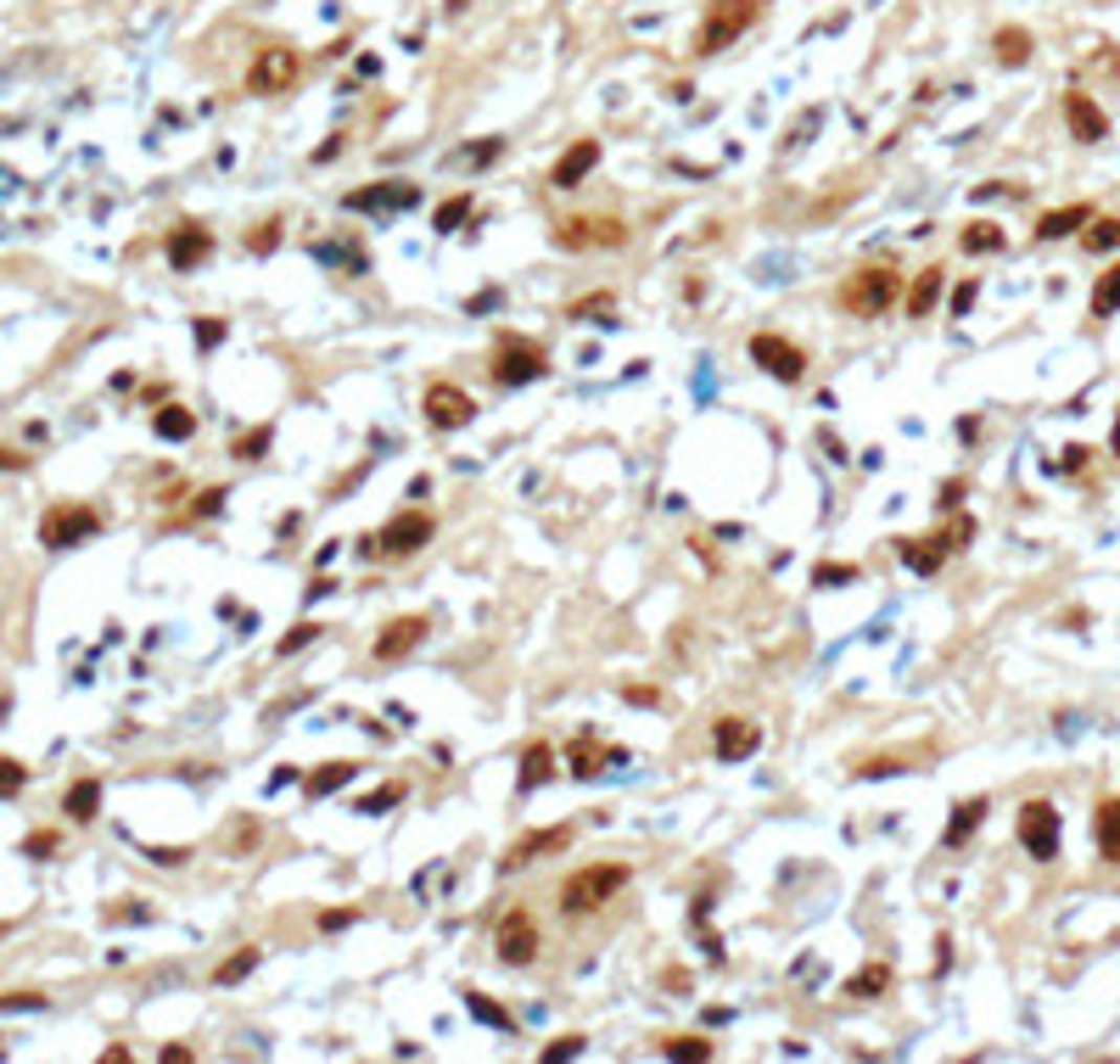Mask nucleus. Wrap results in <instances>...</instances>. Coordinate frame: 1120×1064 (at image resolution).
Listing matches in <instances>:
<instances>
[{"label": "nucleus", "instance_id": "aec40b11", "mask_svg": "<svg viewBox=\"0 0 1120 1064\" xmlns=\"http://www.w3.org/2000/svg\"><path fill=\"white\" fill-rule=\"evenodd\" d=\"M947 555H952V549L941 544V533H930V538H897V561H902L907 571H919V578H936Z\"/></svg>", "mask_w": 1120, "mask_h": 1064}, {"label": "nucleus", "instance_id": "c85d7f7f", "mask_svg": "<svg viewBox=\"0 0 1120 1064\" xmlns=\"http://www.w3.org/2000/svg\"><path fill=\"white\" fill-rule=\"evenodd\" d=\"M353 774H359V762H348V757L343 762H326V767H314V774H303V790L314 796V801L320 796H336L343 784H353Z\"/></svg>", "mask_w": 1120, "mask_h": 1064}, {"label": "nucleus", "instance_id": "09e8293b", "mask_svg": "<svg viewBox=\"0 0 1120 1064\" xmlns=\"http://www.w3.org/2000/svg\"><path fill=\"white\" fill-rule=\"evenodd\" d=\"M813 583H818V588H835V583H857V566H813Z\"/></svg>", "mask_w": 1120, "mask_h": 1064}, {"label": "nucleus", "instance_id": "39448f33", "mask_svg": "<svg viewBox=\"0 0 1120 1064\" xmlns=\"http://www.w3.org/2000/svg\"><path fill=\"white\" fill-rule=\"evenodd\" d=\"M628 224L616 213H566L555 224V247L561 253H616L628 247Z\"/></svg>", "mask_w": 1120, "mask_h": 1064}, {"label": "nucleus", "instance_id": "9b49d317", "mask_svg": "<svg viewBox=\"0 0 1120 1064\" xmlns=\"http://www.w3.org/2000/svg\"><path fill=\"white\" fill-rule=\"evenodd\" d=\"M102 533V511H90V504H51V511L40 516V544L45 549H73L85 544V538Z\"/></svg>", "mask_w": 1120, "mask_h": 1064}, {"label": "nucleus", "instance_id": "c9c22d12", "mask_svg": "<svg viewBox=\"0 0 1120 1064\" xmlns=\"http://www.w3.org/2000/svg\"><path fill=\"white\" fill-rule=\"evenodd\" d=\"M992 45H997V62H1009V68H1019V62L1031 57V35H1026V28H997Z\"/></svg>", "mask_w": 1120, "mask_h": 1064}, {"label": "nucleus", "instance_id": "e2e57ef3", "mask_svg": "<svg viewBox=\"0 0 1120 1064\" xmlns=\"http://www.w3.org/2000/svg\"><path fill=\"white\" fill-rule=\"evenodd\" d=\"M1086 454H1093V449H1081V443H1070V449H1064V465H1070V471H1076V465L1086 460Z\"/></svg>", "mask_w": 1120, "mask_h": 1064}, {"label": "nucleus", "instance_id": "2f4dec72", "mask_svg": "<svg viewBox=\"0 0 1120 1064\" xmlns=\"http://www.w3.org/2000/svg\"><path fill=\"white\" fill-rule=\"evenodd\" d=\"M465 1008L477 1014V1020H488L499 1037H515V1014L510 1008H499V1003H488V997H482L477 986H465Z\"/></svg>", "mask_w": 1120, "mask_h": 1064}, {"label": "nucleus", "instance_id": "f3484780", "mask_svg": "<svg viewBox=\"0 0 1120 1064\" xmlns=\"http://www.w3.org/2000/svg\"><path fill=\"white\" fill-rule=\"evenodd\" d=\"M756 745H762V729L751 717H718V723H711V751H718L723 762L756 757Z\"/></svg>", "mask_w": 1120, "mask_h": 1064}, {"label": "nucleus", "instance_id": "7ed1b4c3", "mask_svg": "<svg viewBox=\"0 0 1120 1064\" xmlns=\"http://www.w3.org/2000/svg\"><path fill=\"white\" fill-rule=\"evenodd\" d=\"M762 18V0H706L701 28H695V57H718L734 40H745Z\"/></svg>", "mask_w": 1120, "mask_h": 1064}, {"label": "nucleus", "instance_id": "f8f14e48", "mask_svg": "<svg viewBox=\"0 0 1120 1064\" xmlns=\"http://www.w3.org/2000/svg\"><path fill=\"white\" fill-rule=\"evenodd\" d=\"M420 409H426V420L437 426V432H465V426L477 420V398H470L465 387H454V382H432Z\"/></svg>", "mask_w": 1120, "mask_h": 1064}, {"label": "nucleus", "instance_id": "4468645a", "mask_svg": "<svg viewBox=\"0 0 1120 1064\" xmlns=\"http://www.w3.org/2000/svg\"><path fill=\"white\" fill-rule=\"evenodd\" d=\"M163 253H169V264L180 269V275H191L197 264H207V258H214V231H207V224H197V219H185V224H174V231H169Z\"/></svg>", "mask_w": 1120, "mask_h": 1064}, {"label": "nucleus", "instance_id": "f704fd0d", "mask_svg": "<svg viewBox=\"0 0 1120 1064\" xmlns=\"http://www.w3.org/2000/svg\"><path fill=\"white\" fill-rule=\"evenodd\" d=\"M465 219H470V196L460 191V196H448V202H443V208L432 213V231H437V236H454V231H460Z\"/></svg>", "mask_w": 1120, "mask_h": 1064}, {"label": "nucleus", "instance_id": "e433bc0d", "mask_svg": "<svg viewBox=\"0 0 1120 1064\" xmlns=\"http://www.w3.org/2000/svg\"><path fill=\"white\" fill-rule=\"evenodd\" d=\"M661 1054L667 1059H695V1064H706L718 1047H711L706 1037H661Z\"/></svg>", "mask_w": 1120, "mask_h": 1064}, {"label": "nucleus", "instance_id": "b1692460", "mask_svg": "<svg viewBox=\"0 0 1120 1064\" xmlns=\"http://www.w3.org/2000/svg\"><path fill=\"white\" fill-rule=\"evenodd\" d=\"M555 767H561L555 745H549V740H532V745L522 751V774H515V784H522V790H539V784L555 779Z\"/></svg>", "mask_w": 1120, "mask_h": 1064}, {"label": "nucleus", "instance_id": "cd10ccee", "mask_svg": "<svg viewBox=\"0 0 1120 1064\" xmlns=\"http://www.w3.org/2000/svg\"><path fill=\"white\" fill-rule=\"evenodd\" d=\"M62 812H68L73 824H90V818L102 812V779H73L68 796H62Z\"/></svg>", "mask_w": 1120, "mask_h": 1064}, {"label": "nucleus", "instance_id": "473e14b6", "mask_svg": "<svg viewBox=\"0 0 1120 1064\" xmlns=\"http://www.w3.org/2000/svg\"><path fill=\"white\" fill-rule=\"evenodd\" d=\"M1110 314H1120V264L1103 269L1093 286V320H1110Z\"/></svg>", "mask_w": 1120, "mask_h": 1064}, {"label": "nucleus", "instance_id": "a19ab883", "mask_svg": "<svg viewBox=\"0 0 1120 1064\" xmlns=\"http://www.w3.org/2000/svg\"><path fill=\"white\" fill-rule=\"evenodd\" d=\"M264 449H269V426H252V432H241L230 443L236 460H264Z\"/></svg>", "mask_w": 1120, "mask_h": 1064}, {"label": "nucleus", "instance_id": "0e129e2a", "mask_svg": "<svg viewBox=\"0 0 1120 1064\" xmlns=\"http://www.w3.org/2000/svg\"><path fill=\"white\" fill-rule=\"evenodd\" d=\"M1110 454H1120V415H1115V432H1110Z\"/></svg>", "mask_w": 1120, "mask_h": 1064}, {"label": "nucleus", "instance_id": "c03bdc74", "mask_svg": "<svg viewBox=\"0 0 1120 1064\" xmlns=\"http://www.w3.org/2000/svg\"><path fill=\"white\" fill-rule=\"evenodd\" d=\"M57 846H62V834H57V829H35V834L23 841V857H40V863H45Z\"/></svg>", "mask_w": 1120, "mask_h": 1064}, {"label": "nucleus", "instance_id": "c756f323", "mask_svg": "<svg viewBox=\"0 0 1120 1064\" xmlns=\"http://www.w3.org/2000/svg\"><path fill=\"white\" fill-rule=\"evenodd\" d=\"M152 432L163 437V443H185V437H197V415H191L185 404H163L152 415Z\"/></svg>", "mask_w": 1120, "mask_h": 1064}, {"label": "nucleus", "instance_id": "4be33fe9", "mask_svg": "<svg viewBox=\"0 0 1120 1064\" xmlns=\"http://www.w3.org/2000/svg\"><path fill=\"white\" fill-rule=\"evenodd\" d=\"M1098 213L1086 208V202H1064V208H1048L1042 219H1036V241H1059V236H1076V231H1086Z\"/></svg>", "mask_w": 1120, "mask_h": 1064}, {"label": "nucleus", "instance_id": "3c124183", "mask_svg": "<svg viewBox=\"0 0 1120 1064\" xmlns=\"http://www.w3.org/2000/svg\"><path fill=\"white\" fill-rule=\"evenodd\" d=\"M219 504H224V487H202L197 504H191V516H197V521L202 516H219Z\"/></svg>", "mask_w": 1120, "mask_h": 1064}, {"label": "nucleus", "instance_id": "79ce46f5", "mask_svg": "<svg viewBox=\"0 0 1120 1064\" xmlns=\"http://www.w3.org/2000/svg\"><path fill=\"white\" fill-rule=\"evenodd\" d=\"M23 784H28V767L18 757H0V801H12Z\"/></svg>", "mask_w": 1120, "mask_h": 1064}, {"label": "nucleus", "instance_id": "bf43d9fd", "mask_svg": "<svg viewBox=\"0 0 1120 1064\" xmlns=\"http://www.w3.org/2000/svg\"><path fill=\"white\" fill-rule=\"evenodd\" d=\"M353 925V913L348 908H336V913H320V930H348Z\"/></svg>", "mask_w": 1120, "mask_h": 1064}, {"label": "nucleus", "instance_id": "f257e3e1", "mask_svg": "<svg viewBox=\"0 0 1120 1064\" xmlns=\"http://www.w3.org/2000/svg\"><path fill=\"white\" fill-rule=\"evenodd\" d=\"M902 303V269L897 264H857L835 286V308L852 320H880Z\"/></svg>", "mask_w": 1120, "mask_h": 1064}, {"label": "nucleus", "instance_id": "bb28decb", "mask_svg": "<svg viewBox=\"0 0 1120 1064\" xmlns=\"http://www.w3.org/2000/svg\"><path fill=\"white\" fill-rule=\"evenodd\" d=\"M891 980H897V970H891L885 958H874V963H863V970H852L840 992H847V997H885Z\"/></svg>", "mask_w": 1120, "mask_h": 1064}, {"label": "nucleus", "instance_id": "052dcab7", "mask_svg": "<svg viewBox=\"0 0 1120 1064\" xmlns=\"http://www.w3.org/2000/svg\"><path fill=\"white\" fill-rule=\"evenodd\" d=\"M185 1059H191V1047H180V1042L163 1047V1064H185Z\"/></svg>", "mask_w": 1120, "mask_h": 1064}, {"label": "nucleus", "instance_id": "603ef678", "mask_svg": "<svg viewBox=\"0 0 1120 1064\" xmlns=\"http://www.w3.org/2000/svg\"><path fill=\"white\" fill-rule=\"evenodd\" d=\"M146 857H152V863H163V869H180V863L191 857V851H185V846H152V851H146Z\"/></svg>", "mask_w": 1120, "mask_h": 1064}, {"label": "nucleus", "instance_id": "864d4df0", "mask_svg": "<svg viewBox=\"0 0 1120 1064\" xmlns=\"http://www.w3.org/2000/svg\"><path fill=\"white\" fill-rule=\"evenodd\" d=\"M197 342H202V348H219V342H224V320H197Z\"/></svg>", "mask_w": 1120, "mask_h": 1064}, {"label": "nucleus", "instance_id": "13d9d810", "mask_svg": "<svg viewBox=\"0 0 1120 1064\" xmlns=\"http://www.w3.org/2000/svg\"><path fill=\"white\" fill-rule=\"evenodd\" d=\"M35 460H28V454H18V449H0V471H28Z\"/></svg>", "mask_w": 1120, "mask_h": 1064}, {"label": "nucleus", "instance_id": "a211bd4d", "mask_svg": "<svg viewBox=\"0 0 1120 1064\" xmlns=\"http://www.w3.org/2000/svg\"><path fill=\"white\" fill-rule=\"evenodd\" d=\"M572 846V824H555V829H527L522 841L505 851V869H527V863L549 857V851H566Z\"/></svg>", "mask_w": 1120, "mask_h": 1064}, {"label": "nucleus", "instance_id": "2eb2a0df", "mask_svg": "<svg viewBox=\"0 0 1120 1064\" xmlns=\"http://www.w3.org/2000/svg\"><path fill=\"white\" fill-rule=\"evenodd\" d=\"M599 157H606V146H599L594 135L572 140V146H566V152L555 157V169H549V186H555V191H577L583 179L599 169Z\"/></svg>", "mask_w": 1120, "mask_h": 1064}, {"label": "nucleus", "instance_id": "1a4fd4ad", "mask_svg": "<svg viewBox=\"0 0 1120 1064\" xmlns=\"http://www.w3.org/2000/svg\"><path fill=\"white\" fill-rule=\"evenodd\" d=\"M303 79V51L298 45H264L247 68V95H286Z\"/></svg>", "mask_w": 1120, "mask_h": 1064}, {"label": "nucleus", "instance_id": "680f3d73", "mask_svg": "<svg viewBox=\"0 0 1120 1064\" xmlns=\"http://www.w3.org/2000/svg\"><path fill=\"white\" fill-rule=\"evenodd\" d=\"M336 152H343V140H326V146H314V162H331Z\"/></svg>", "mask_w": 1120, "mask_h": 1064}, {"label": "nucleus", "instance_id": "0eeeda50", "mask_svg": "<svg viewBox=\"0 0 1120 1064\" xmlns=\"http://www.w3.org/2000/svg\"><path fill=\"white\" fill-rule=\"evenodd\" d=\"M745 353H751V365L762 375H773V382H785V387L807 382V365H813L801 342H790V336H778V331H756L751 342H745Z\"/></svg>", "mask_w": 1120, "mask_h": 1064}, {"label": "nucleus", "instance_id": "8fccbe9b", "mask_svg": "<svg viewBox=\"0 0 1120 1064\" xmlns=\"http://www.w3.org/2000/svg\"><path fill=\"white\" fill-rule=\"evenodd\" d=\"M577 1054H583V1037L572 1030V1037H561V1042H544V1054H539V1059L549 1064V1059H577Z\"/></svg>", "mask_w": 1120, "mask_h": 1064}, {"label": "nucleus", "instance_id": "ea45409f", "mask_svg": "<svg viewBox=\"0 0 1120 1064\" xmlns=\"http://www.w3.org/2000/svg\"><path fill=\"white\" fill-rule=\"evenodd\" d=\"M281 231H286V219H264V224H252V236H247V253H274L281 247Z\"/></svg>", "mask_w": 1120, "mask_h": 1064}, {"label": "nucleus", "instance_id": "4d7b16f0", "mask_svg": "<svg viewBox=\"0 0 1120 1064\" xmlns=\"http://www.w3.org/2000/svg\"><path fill=\"white\" fill-rule=\"evenodd\" d=\"M975 291H981L975 281H964V286H958V291H952V314H969V303H975Z\"/></svg>", "mask_w": 1120, "mask_h": 1064}, {"label": "nucleus", "instance_id": "9d476101", "mask_svg": "<svg viewBox=\"0 0 1120 1064\" xmlns=\"http://www.w3.org/2000/svg\"><path fill=\"white\" fill-rule=\"evenodd\" d=\"M1059 807L1053 801H1042V796H1031L1026 807H1019V818H1014V834H1019V846L1031 851L1036 863H1053L1059 857Z\"/></svg>", "mask_w": 1120, "mask_h": 1064}, {"label": "nucleus", "instance_id": "423d86ee", "mask_svg": "<svg viewBox=\"0 0 1120 1064\" xmlns=\"http://www.w3.org/2000/svg\"><path fill=\"white\" fill-rule=\"evenodd\" d=\"M432 533H437V521L426 511H398V516L381 521L376 538H359V549L381 555V561H410V555H420L432 544Z\"/></svg>", "mask_w": 1120, "mask_h": 1064}, {"label": "nucleus", "instance_id": "a878e982", "mask_svg": "<svg viewBox=\"0 0 1120 1064\" xmlns=\"http://www.w3.org/2000/svg\"><path fill=\"white\" fill-rule=\"evenodd\" d=\"M1093 834H1098V857L1120 863V796H1103L1093 812Z\"/></svg>", "mask_w": 1120, "mask_h": 1064}, {"label": "nucleus", "instance_id": "6e6d98bb", "mask_svg": "<svg viewBox=\"0 0 1120 1064\" xmlns=\"http://www.w3.org/2000/svg\"><path fill=\"white\" fill-rule=\"evenodd\" d=\"M964 487H969L964 477H958V482H941V499H936V504H941V511H958V504H964Z\"/></svg>", "mask_w": 1120, "mask_h": 1064}, {"label": "nucleus", "instance_id": "7c9ffc66", "mask_svg": "<svg viewBox=\"0 0 1120 1064\" xmlns=\"http://www.w3.org/2000/svg\"><path fill=\"white\" fill-rule=\"evenodd\" d=\"M958 247L981 258V253H1003V247H1009V236H1003V224H992V219H969L964 236H958Z\"/></svg>", "mask_w": 1120, "mask_h": 1064}, {"label": "nucleus", "instance_id": "412c9836", "mask_svg": "<svg viewBox=\"0 0 1120 1064\" xmlns=\"http://www.w3.org/2000/svg\"><path fill=\"white\" fill-rule=\"evenodd\" d=\"M941 286H947V269H941V264H924V269L914 275V286H902L907 320H924V314H930V308L941 303Z\"/></svg>", "mask_w": 1120, "mask_h": 1064}, {"label": "nucleus", "instance_id": "a18cd8bd", "mask_svg": "<svg viewBox=\"0 0 1120 1064\" xmlns=\"http://www.w3.org/2000/svg\"><path fill=\"white\" fill-rule=\"evenodd\" d=\"M45 1008V992H6L0 997V1014H35Z\"/></svg>", "mask_w": 1120, "mask_h": 1064}, {"label": "nucleus", "instance_id": "dca6fc26", "mask_svg": "<svg viewBox=\"0 0 1120 1064\" xmlns=\"http://www.w3.org/2000/svg\"><path fill=\"white\" fill-rule=\"evenodd\" d=\"M343 202H348V213H403V208L420 202V186H410V179H381V186H370V191H348Z\"/></svg>", "mask_w": 1120, "mask_h": 1064}, {"label": "nucleus", "instance_id": "58836bf2", "mask_svg": "<svg viewBox=\"0 0 1120 1064\" xmlns=\"http://www.w3.org/2000/svg\"><path fill=\"white\" fill-rule=\"evenodd\" d=\"M398 801H403V784L393 779V784H381V790H370V796H359V801H353V812H365V818H370V812H387V807H398Z\"/></svg>", "mask_w": 1120, "mask_h": 1064}, {"label": "nucleus", "instance_id": "72a5a7b5", "mask_svg": "<svg viewBox=\"0 0 1120 1064\" xmlns=\"http://www.w3.org/2000/svg\"><path fill=\"white\" fill-rule=\"evenodd\" d=\"M258 958H264V953H258V947H241L236 958H224L219 970H214V986H236V980H247V975L258 970Z\"/></svg>", "mask_w": 1120, "mask_h": 1064}, {"label": "nucleus", "instance_id": "37998d69", "mask_svg": "<svg viewBox=\"0 0 1120 1064\" xmlns=\"http://www.w3.org/2000/svg\"><path fill=\"white\" fill-rule=\"evenodd\" d=\"M320 633H326L320 622H298V628H291V633L281 638V656H298V650H303V645H314Z\"/></svg>", "mask_w": 1120, "mask_h": 1064}, {"label": "nucleus", "instance_id": "20e7f679", "mask_svg": "<svg viewBox=\"0 0 1120 1064\" xmlns=\"http://www.w3.org/2000/svg\"><path fill=\"white\" fill-rule=\"evenodd\" d=\"M488 375H493V387H505V392H515V387H532V382H539V375H549V348H544L539 336L499 331Z\"/></svg>", "mask_w": 1120, "mask_h": 1064}, {"label": "nucleus", "instance_id": "5701e85b", "mask_svg": "<svg viewBox=\"0 0 1120 1064\" xmlns=\"http://www.w3.org/2000/svg\"><path fill=\"white\" fill-rule=\"evenodd\" d=\"M986 807H992V801H986V796H969V801H958V807H952V818H947V829H941V846H964L969 834H975V829L986 824Z\"/></svg>", "mask_w": 1120, "mask_h": 1064}, {"label": "nucleus", "instance_id": "6e6552de", "mask_svg": "<svg viewBox=\"0 0 1120 1064\" xmlns=\"http://www.w3.org/2000/svg\"><path fill=\"white\" fill-rule=\"evenodd\" d=\"M539 947H544V930L532 919V908H510L505 919L493 925V958L505 963V970H527V963L539 958Z\"/></svg>", "mask_w": 1120, "mask_h": 1064}, {"label": "nucleus", "instance_id": "5fc2aeb1", "mask_svg": "<svg viewBox=\"0 0 1120 1064\" xmlns=\"http://www.w3.org/2000/svg\"><path fill=\"white\" fill-rule=\"evenodd\" d=\"M622 700H633V707H656L661 695L651 690V683H622Z\"/></svg>", "mask_w": 1120, "mask_h": 1064}, {"label": "nucleus", "instance_id": "de8ad7c7", "mask_svg": "<svg viewBox=\"0 0 1120 1064\" xmlns=\"http://www.w3.org/2000/svg\"><path fill=\"white\" fill-rule=\"evenodd\" d=\"M611 308H616V298H611V291H599V298H583V303H572V308H566V314H572V320H594V314H611Z\"/></svg>", "mask_w": 1120, "mask_h": 1064}, {"label": "nucleus", "instance_id": "4c0bfd02", "mask_svg": "<svg viewBox=\"0 0 1120 1064\" xmlns=\"http://www.w3.org/2000/svg\"><path fill=\"white\" fill-rule=\"evenodd\" d=\"M1081 241H1086V253H1115L1120 247V219H1093Z\"/></svg>", "mask_w": 1120, "mask_h": 1064}, {"label": "nucleus", "instance_id": "ddd939ff", "mask_svg": "<svg viewBox=\"0 0 1120 1064\" xmlns=\"http://www.w3.org/2000/svg\"><path fill=\"white\" fill-rule=\"evenodd\" d=\"M426 633H432V616H420V611H410V616H393V622H387V628L376 633V645H370V656L393 667V661H403V656H415V645H420V638H426Z\"/></svg>", "mask_w": 1120, "mask_h": 1064}, {"label": "nucleus", "instance_id": "393cba45", "mask_svg": "<svg viewBox=\"0 0 1120 1064\" xmlns=\"http://www.w3.org/2000/svg\"><path fill=\"white\" fill-rule=\"evenodd\" d=\"M566 757H572V774H577V779H594V774H606V762H622V751H616V745H599V740H589V734H577Z\"/></svg>", "mask_w": 1120, "mask_h": 1064}, {"label": "nucleus", "instance_id": "49530a36", "mask_svg": "<svg viewBox=\"0 0 1120 1064\" xmlns=\"http://www.w3.org/2000/svg\"><path fill=\"white\" fill-rule=\"evenodd\" d=\"M499 152H505V135H482V146H470L465 162H470V169H488V162H493Z\"/></svg>", "mask_w": 1120, "mask_h": 1064}, {"label": "nucleus", "instance_id": "6ab92c4d", "mask_svg": "<svg viewBox=\"0 0 1120 1064\" xmlns=\"http://www.w3.org/2000/svg\"><path fill=\"white\" fill-rule=\"evenodd\" d=\"M1064 124H1070V135H1076L1081 146H1093V140L1110 135V118H1103V107L1086 90H1070L1064 95Z\"/></svg>", "mask_w": 1120, "mask_h": 1064}, {"label": "nucleus", "instance_id": "f03ea898", "mask_svg": "<svg viewBox=\"0 0 1120 1064\" xmlns=\"http://www.w3.org/2000/svg\"><path fill=\"white\" fill-rule=\"evenodd\" d=\"M628 880H633L628 863H583V869H572L561 880V913L566 919H589L616 891H628Z\"/></svg>", "mask_w": 1120, "mask_h": 1064}]
</instances>
